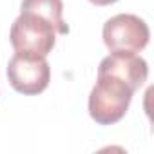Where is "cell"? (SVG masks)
<instances>
[{"label":"cell","mask_w":154,"mask_h":154,"mask_svg":"<svg viewBox=\"0 0 154 154\" xmlns=\"http://www.w3.org/2000/svg\"><path fill=\"white\" fill-rule=\"evenodd\" d=\"M103 44L111 53H134L138 54L149 44L150 31L145 20L136 15L122 13L103 24Z\"/></svg>","instance_id":"cell-3"},{"label":"cell","mask_w":154,"mask_h":154,"mask_svg":"<svg viewBox=\"0 0 154 154\" xmlns=\"http://www.w3.org/2000/svg\"><path fill=\"white\" fill-rule=\"evenodd\" d=\"M136 89L114 74L98 72V80L89 94V114L100 125L120 122L132 100Z\"/></svg>","instance_id":"cell-1"},{"label":"cell","mask_w":154,"mask_h":154,"mask_svg":"<svg viewBox=\"0 0 154 154\" xmlns=\"http://www.w3.org/2000/svg\"><path fill=\"white\" fill-rule=\"evenodd\" d=\"M8 80L20 94H40L51 80V67L45 56L17 51L8 63Z\"/></svg>","instance_id":"cell-4"},{"label":"cell","mask_w":154,"mask_h":154,"mask_svg":"<svg viewBox=\"0 0 154 154\" xmlns=\"http://www.w3.org/2000/svg\"><path fill=\"white\" fill-rule=\"evenodd\" d=\"M98 72L114 74L118 78L125 80L129 85H132L136 91L147 82L149 76V65L147 62L134 53H111L107 58L102 60Z\"/></svg>","instance_id":"cell-5"},{"label":"cell","mask_w":154,"mask_h":154,"mask_svg":"<svg viewBox=\"0 0 154 154\" xmlns=\"http://www.w3.org/2000/svg\"><path fill=\"white\" fill-rule=\"evenodd\" d=\"M20 11H31L36 13L44 18H47L58 35H67L69 33V26L63 22V4L62 0H22V8Z\"/></svg>","instance_id":"cell-6"},{"label":"cell","mask_w":154,"mask_h":154,"mask_svg":"<svg viewBox=\"0 0 154 154\" xmlns=\"http://www.w3.org/2000/svg\"><path fill=\"white\" fill-rule=\"evenodd\" d=\"M56 35L54 26L47 18L31 11H20V17L11 26L9 38L15 51L47 56L54 47Z\"/></svg>","instance_id":"cell-2"},{"label":"cell","mask_w":154,"mask_h":154,"mask_svg":"<svg viewBox=\"0 0 154 154\" xmlns=\"http://www.w3.org/2000/svg\"><path fill=\"white\" fill-rule=\"evenodd\" d=\"M89 2H93L94 6H111V4L118 2V0H89Z\"/></svg>","instance_id":"cell-7"}]
</instances>
